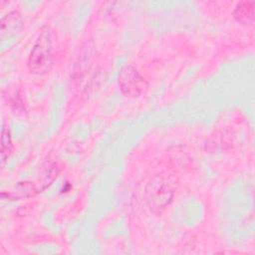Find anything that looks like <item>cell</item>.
Wrapping results in <instances>:
<instances>
[{"label":"cell","instance_id":"1","mask_svg":"<svg viewBox=\"0 0 255 255\" xmlns=\"http://www.w3.org/2000/svg\"><path fill=\"white\" fill-rule=\"evenodd\" d=\"M176 182L170 175L158 174L152 177L146 185L145 196L150 209L161 212L171 201Z\"/></svg>","mask_w":255,"mask_h":255},{"label":"cell","instance_id":"2","mask_svg":"<svg viewBox=\"0 0 255 255\" xmlns=\"http://www.w3.org/2000/svg\"><path fill=\"white\" fill-rule=\"evenodd\" d=\"M52 32L48 27L41 30L39 37L28 57L27 67L33 74H45L52 65L53 40Z\"/></svg>","mask_w":255,"mask_h":255},{"label":"cell","instance_id":"3","mask_svg":"<svg viewBox=\"0 0 255 255\" xmlns=\"http://www.w3.org/2000/svg\"><path fill=\"white\" fill-rule=\"evenodd\" d=\"M119 84L122 92L129 97H139L147 87L144 78L131 65H125L120 72Z\"/></svg>","mask_w":255,"mask_h":255},{"label":"cell","instance_id":"4","mask_svg":"<svg viewBox=\"0 0 255 255\" xmlns=\"http://www.w3.org/2000/svg\"><path fill=\"white\" fill-rule=\"evenodd\" d=\"M233 17L243 25H252L255 17V3L253 1L238 2L234 8Z\"/></svg>","mask_w":255,"mask_h":255},{"label":"cell","instance_id":"5","mask_svg":"<svg viewBox=\"0 0 255 255\" xmlns=\"http://www.w3.org/2000/svg\"><path fill=\"white\" fill-rule=\"evenodd\" d=\"M22 26V19L17 11L10 12L1 20V38L8 36V33H15Z\"/></svg>","mask_w":255,"mask_h":255},{"label":"cell","instance_id":"6","mask_svg":"<svg viewBox=\"0 0 255 255\" xmlns=\"http://www.w3.org/2000/svg\"><path fill=\"white\" fill-rule=\"evenodd\" d=\"M1 160L2 163L6 161L8 156L10 155L12 151V140H11V134L7 128H2L1 132Z\"/></svg>","mask_w":255,"mask_h":255}]
</instances>
